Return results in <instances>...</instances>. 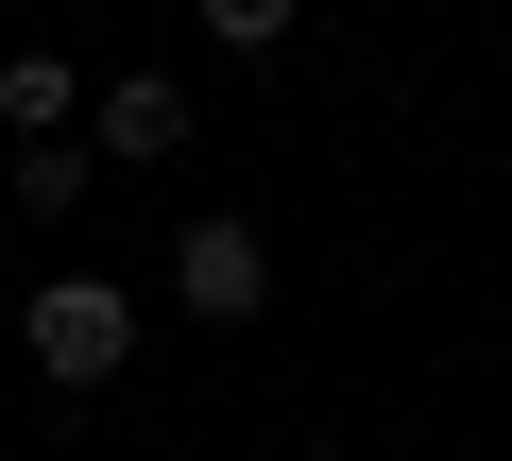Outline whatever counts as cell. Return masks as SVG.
Segmentation results:
<instances>
[{"instance_id":"4","label":"cell","mask_w":512,"mask_h":461,"mask_svg":"<svg viewBox=\"0 0 512 461\" xmlns=\"http://www.w3.org/2000/svg\"><path fill=\"white\" fill-rule=\"evenodd\" d=\"M0 205H18V222H86V205H103V154H86V137H18Z\"/></svg>"},{"instance_id":"3","label":"cell","mask_w":512,"mask_h":461,"mask_svg":"<svg viewBox=\"0 0 512 461\" xmlns=\"http://www.w3.org/2000/svg\"><path fill=\"white\" fill-rule=\"evenodd\" d=\"M171 308L188 325H256V308H274V240H256L239 205H205L188 240H171Z\"/></svg>"},{"instance_id":"6","label":"cell","mask_w":512,"mask_h":461,"mask_svg":"<svg viewBox=\"0 0 512 461\" xmlns=\"http://www.w3.org/2000/svg\"><path fill=\"white\" fill-rule=\"evenodd\" d=\"M291 18H308V0H205V52H256V69H274Z\"/></svg>"},{"instance_id":"2","label":"cell","mask_w":512,"mask_h":461,"mask_svg":"<svg viewBox=\"0 0 512 461\" xmlns=\"http://www.w3.org/2000/svg\"><path fill=\"white\" fill-rule=\"evenodd\" d=\"M188 137H205L188 69H103V86H86V154H103V171H171Z\"/></svg>"},{"instance_id":"7","label":"cell","mask_w":512,"mask_h":461,"mask_svg":"<svg viewBox=\"0 0 512 461\" xmlns=\"http://www.w3.org/2000/svg\"><path fill=\"white\" fill-rule=\"evenodd\" d=\"M325 461H342V444H325Z\"/></svg>"},{"instance_id":"5","label":"cell","mask_w":512,"mask_h":461,"mask_svg":"<svg viewBox=\"0 0 512 461\" xmlns=\"http://www.w3.org/2000/svg\"><path fill=\"white\" fill-rule=\"evenodd\" d=\"M0 137H86V69L69 52H0Z\"/></svg>"},{"instance_id":"1","label":"cell","mask_w":512,"mask_h":461,"mask_svg":"<svg viewBox=\"0 0 512 461\" xmlns=\"http://www.w3.org/2000/svg\"><path fill=\"white\" fill-rule=\"evenodd\" d=\"M18 359H35L52 393H120V376H137V291H120V274H52V291L18 308Z\"/></svg>"}]
</instances>
